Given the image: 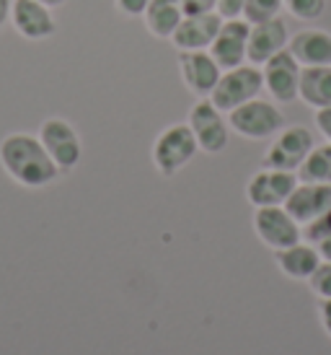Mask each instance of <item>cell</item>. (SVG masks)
<instances>
[{
	"label": "cell",
	"instance_id": "obj_15",
	"mask_svg": "<svg viewBox=\"0 0 331 355\" xmlns=\"http://www.w3.org/2000/svg\"><path fill=\"white\" fill-rule=\"evenodd\" d=\"M287 44H290L287 26H285V21L277 16V19L253 24L251 31H249V52H246V58H249L251 65H264V62L269 58H274L277 52L287 50Z\"/></svg>",
	"mask_w": 331,
	"mask_h": 355
},
{
	"label": "cell",
	"instance_id": "obj_29",
	"mask_svg": "<svg viewBox=\"0 0 331 355\" xmlns=\"http://www.w3.org/2000/svg\"><path fill=\"white\" fill-rule=\"evenodd\" d=\"M316 128H319V132L331 143V107L316 109Z\"/></svg>",
	"mask_w": 331,
	"mask_h": 355
},
{
	"label": "cell",
	"instance_id": "obj_3",
	"mask_svg": "<svg viewBox=\"0 0 331 355\" xmlns=\"http://www.w3.org/2000/svg\"><path fill=\"white\" fill-rule=\"evenodd\" d=\"M228 125L241 138L267 140L274 138L285 128V114L280 112L277 104L256 96V99L246 101L233 112H228Z\"/></svg>",
	"mask_w": 331,
	"mask_h": 355
},
{
	"label": "cell",
	"instance_id": "obj_33",
	"mask_svg": "<svg viewBox=\"0 0 331 355\" xmlns=\"http://www.w3.org/2000/svg\"><path fill=\"white\" fill-rule=\"evenodd\" d=\"M39 3H44L47 8H57V6H62V3H68V0H39Z\"/></svg>",
	"mask_w": 331,
	"mask_h": 355
},
{
	"label": "cell",
	"instance_id": "obj_20",
	"mask_svg": "<svg viewBox=\"0 0 331 355\" xmlns=\"http://www.w3.org/2000/svg\"><path fill=\"white\" fill-rule=\"evenodd\" d=\"M298 99H303L313 109L331 107V65H316V68L301 70Z\"/></svg>",
	"mask_w": 331,
	"mask_h": 355
},
{
	"label": "cell",
	"instance_id": "obj_16",
	"mask_svg": "<svg viewBox=\"0 0 331 355\" xmlns=\"http://www.w3.org/2000/svg\"><path fill=\"white\" fill-rule=\"evenodd\" d=\"M290 213L301 226L316 220L331 207V184H316V182H298L292 195L285 202Z\"/></svg>",
	"mask_w": 331,
	"mask_h": 355
},
{
	"label": "cell",
	"instance_id": "obj_26",
	"mask_svg": "<svg viewBox=\"0 0 331 355\" xmlns=\"http://www.w3.org/2000/svg\"><path fill=\"white\" fill-rule=\"evenodd\" d=\"M244 6H246V0H217L215 10H217L223 19H244Z\"/></svg>",
	"mask_w": 331,
	"mask_h": 355
},
{
	"label": "cell",
	"instance_id": "obj_19",
	"mask_svg": "<svg viewBox=\"0 0 331 355\" xmlns=\"http://www.w3.org/2000/svg\"><path fill=\"white\" fill-rule=\"evenodd\" d=\"M184 16L186 13L181 8V0H150L145 13H143V21H145V29L153 37L171 40Z\"/></svg>",
	"mask_w": 331,
	"mask_h": 355
},
{
	"label": "cell",
	"instance_id": "obj_12",
	"mask_svg": "<svg viewBox=\"0 0 331 355\" xmlns=\"http://www.w3.org/2000/svg\"><path fill=\"white\" fill-rule=\"evenodd\" d=\"M179 70H181L184 86L199 99H210V94L223 76V68L215 62L210 50L179 52Z\"/></svg>",
	"mask_w": 331,
	"mask_h": 355
},
{
	"label": "cell",
	"instance_id": "obj_2",
	"mask_svg": "<svg viewBox=\"0 0 331 355\" xmlns=\"http://www.w3.org/2000/svg\"><path fill=\"white\" fill-rule=\"evenodd\" d=\"M264 89V73L259 70V65L244 62L233 70H223V76L217 80V86L210 94V101L220 112H233L246 101L256 99Z\"/></svg>",
	"mask_w": 331,
	"mask_h": 355
},
{
	"label": "cell",
	"instance_id": "obj_24",
	"mask_svg": "<svg viewBox=\"0 0 331 355\" xmlns=\"http://www.w3.org/2000/svg\"><path fill=\"white\" fill-rule=\"evenodd\" d=\"M303 239H308L313 247H319L321 241L331 239V207L323 213V216H319L316 220H311V223L303 226Z\"/></svg>",
	"mask_w": 331,
	"mask_h": 355
},
{
	"label": "cell",
	"instance_id": "obj_22",
	"mask_svg": "<svg viewBox=\"0 0 331 355\" xmlns=\"http://www.w3.org/2000/svg\"><path fill=\"white\" fill-rule=\"evenodd\" d=\"M283 8H285L283 0H246L244 19L253 26V24H262V21L277 19Z\"/></svg>",
	"mask_w": 331,
	"mask_h": 355
},
{
	"label": "cell",
	"instance_id": "obj_32",
	"mask_svg": "<svg viewBox=\"0 0 331 355\" xmlns=\"http://www.w3.org/2000/svg\"><path fill=\"white\" fill-rule=\"evenodd\" d=\"M316 249L321 252L323 259H329V262H331V239H326V241H321V244H319V247H316Z\"/></svg>",
	"mask_w": 331,
	"mask_h": 355
},
{
	"label": "cell",
	"instance_id": "obj_13",
	"mask_svg": "<svg viewBox=\"0 0 331 355\" xmlns=\"http://www.w3.org/2000/svg\"><path fill=\"white\" fill-rule=\"evenodd\" d=\"M223 16L217 10L210 13H186L179 29L174 31V47L179 52H195V50H210V44L215 42L217 31L223 26Z\"/></svg>",
	"mask_w": 331,
	"mask_h": 355
},
{
	"label": "cell",
	"instance_id": "obj_23",
	"mask_svg": "<svg viewBox=\"0 0 331 355\" xmlns=\"http://www.w3.org/2000/svg\"><path fill=\"white\" fill-rule=\"evenodd\" d=\"M283 3H285V8L301 21L321 19L323 10H326V0H283Z\"/></svg>",
	"mask_w": 331,
	"mask_h": 355
},
{
	"label": "cell",
	"instance_id": "obj_25",
	"mask_svg": "<svg viewBox=\"0 0 331 355\" xmlns=\"http://www.w3.org/2000/svg\"><path fill=\"white\" fill-rule=\"evenodd\" d=\"M308 286L319 298H331V262L323 259L321 265L316 267V272L308 277Z\"/></svg>",
	"mask_w": 331,
	"mask_h": 355
},
{
	"label": "cell",
	"instance_id": "obj_28",
	"mask_svg": "<svg viewBox=\"0 0 331 355\" xmlns=\"http://www.w3.org/2000/svg\"><path fill=\"white\" fill-rule=\"evenodd\" d=\"M217 0H181V8L184 13H210L215 10Z\"/></svg>",
	"mask_w": 331,
	"mask_h": 355
},
{
	"label": "cell",
	"instance_id": "obj_30",
	"mask_svg": "<svg viewBox=\"0 0 331 355\" xmlns=\"http://www.w3.org/2000/svg\"><path fill=\"white\" fill-rule=\"evenodd\" d=\"M319 319H321L323 332L331 337V298H321V304H319Z\"/></svg>",
	"mask_w": 331,
	"mask_h": 355
},
{
	"label": "cell",
	"instance_id": "obj_27",
	"mask_svg": "<svg viewBox=\"0 0 331 355\" xmlns=\"http://www.w3.org/2000/svg\"><path fill=\"white\" fill-rule=\"evenodd\" d=\"M147 3H150V0H114L117 10L125 13V16H143L147 8Z\"/></svg>",
	"mask_w": 331,
	"mask_h": 355
},
{
	"label": "cell",
	"instance_id": "obj_8",
	"mask_svg": "<svg viewBox=\"0 0 331 355\" xmlns=\"http://www.w3.org/2000/svg\"><path fill=\"white\" fill-rule=\"evenodd\" d=\"M39 140L42 146L47 148L49 156H52V161L57 164L60 171H70V168H75L80 164L83 146H80L75 128L70 125L68 119H60V117L44 119L39 128Z\"/></svg>",
	"mask_w": 331,
	"mask_h": 355
},
{
	"label": "cell",
	"instance_id": "obj_5",
	"mask_svg": "<svg viewBox=\"0 0 331 355\" xmlns=\"http://www.w3.org/2000/svg\"><path fill=\"white\" fill-rule=\"evenodd\" d=\"M186 125L195 132L199 150L215 156V153H223L228 148V130H231V125L225 119V112H220L210 99H199L195 107L189 109Z\"/></svg>",
	"mask_w": 331,
	"mask_h": 355
},
{
	"label": "cell",
	"instance_id": "obj_10",
	"mask_svg": "<svg viewBox=\"0 0 331 355\" xmlns=\"http://www.w3.org/2000/svg\"><path fill=\"white\" fill-rule=\"evenodd\" d=\"M298 174L295 171H277V168H267L256 171L249 179L246 187V198L253 207H272V205H285L287 198L292 195V189L298 187Z\"/></svg>",
	"mask_w": 331,
	"mask_h": 355
},
{
	"label": "cell",
	"instance_id": "obj_21",
	"mask_svg": "<svg viewBox=\"0 0 331 355\" xmlns=\"http://www.w3.org/2000/svg\"><path fill=\"white\" fill-rule=\"evenodd\" d=\"M301 182H316V184H331V143L313 146L311 153L305 156L301 168L295 171Z\"/></svg>",
	"mask_w": 331,
	"mask_h": 355
},
{
	"label": "cell",
	"instance_id": "obj_17",
	"mask_svg": "<svg viewBox=\"0 0 331 355\" xmlns=\"http://www.w3.org/2000/svg\"><path fill=\"white\" fill-rule=\"evenodd\" d=\"M287 50L301 62V68L331 65V34L323 29H303L290 37Z\"/></svg>",
	"mask_w": 331,
	"mask_h": 355
},
{
	"label": "cell",
	"instance_id": "obj_9",
	"mask_svg": "<svg viewBox=\"0 0 331 355\" xmlns=\"http://www.w3.org/2000/svg\"><path fill=\"white\" fill-rule=\"evenodd\" d=\"M301 62L292 58L290 50L277 52L262 65L264 89L269 91L274 101L290 104L298 99V91H301Z\"/></svg>",
	"mask_w": 331,
	"mask_h": 355
},
{
	"label": "cell",
	"instance_id": "obj_18",
	"mask_svg": "<svg viewBox=\"0 0 331 355\" xmlns=\"http://www.w3.org/2000/svg\"><path fill=\"white\" fill-rule=\"evenodd\" d=\"M274 259H277V267L285 277L290 280H308V277L316 272V267L323 262L321 252L313 247L311 241H298L287 249H280L274 252Z\"/></svg>",
	"mask_w": 331,
	"mask_h": 355
},
{
	"label": "cell",
	"instance_id": "obj_7",
	"mask_svg": "<svg viewBox=\"0 0 331 355\" xmlns=\"http://www.w3.org/2000/svg\"><path fill=\"white\" fill-rule=\"evenodd\" d=\"M311 148L313 135L308 128H301V125L283 128L264 153V166L277 168V171H298L305 156L311 153Z\"/></svg>",
	"mask_w": 331,
	"mask_h": 355
},
{
	"label": "cell",
	"instance_id": "obj_6",
	"mask_svg": "<svg viewBox=\"0 0 331 355\" xmlns=\"http://www.w3.org/2000/svg\"><path fill=\"white\" fill-rule=\"evenodd\" d=\"M253 231L264 247L274 249H287L292 244H298L303 239V228L295 218L287 213L285 205H272V207H256L253 213Z\"/></svg>",
	"mask_w": 331,
	"mask_h": 355
},
{
	"label": "cell",
	"instance_id": "obj_31",
	"mask_svg": "<svg viewBox=\"0 0 331 355\" xmlns=\"http://www.w3.org/2000/svg\"><path fill=\"white\" fill-rule=\"evenodd\" d=\"M10 6H13L10 0H0V26L10 19Z\"/></svg>",
	"mask_w": 331,
	"mask_h": 355
},
{
	"label": "cell",
	"instance_id": "obj_4",
	"mask_svg": "<svg viewBox=\"0 0 331 355\" xmlns=\"http://www.w3.org/2000/svg\"><path fill=\"white\" fill-rule=\"evenodd\" d=\"M197 138L186 122H176L161 132L153 143V164L163 177H176L197 156Z\"/></svg>",
	"mask_w": 331,
	"mask_h": 355
},
{
	"label": "cell",
	"instance_id": "obj_11",
	"mask_svg": "<svg viewBox=\"0 0 331 355\" xmlns=\"http://www.w3.org/2000/svg\"><path fill=\"white\" fill-rule=\"evenodd\" d=\"M249 31L251 24L246 19H225L215 42L210 44V55L223 70H233L244 65L249 52Z\"/></svg>",
	"mask_w": 331,
	"mask_h": 355
},
{
	"label": "cell",
	"instance_id": "obj_14",
	"mask_svg": "<svg viewBox=\"0 0 331 355\" xmlns=\"http://www.w3.org/2000/svg\"><path fill=\"white\" fill-rule=\"evenodd\" d=\"M10 21L21 37L26 40H47L55 34L57 24L52 16V8H47L39 0H13L10 6Z\"/></svg>",
	"mask_w": 331,
	"mask_h": 355
},
{
	"label": "cell",
	"instance_id": "obj_1",
	"mask_svg": "<svg viewBox=\"0 0 331 355\" xmlns=\"http://www.w3.org/2000/svg\"><path fill=\"white\" fill-rule=\"evenodd\" d=\"M0 164L8 171L13 182L24 187H47L60 177L57 164L52 161L47 148L42 146L39 135L34 138L29 132H13L0 143Z\"/></svg>",
	"mask_w": 331,
	"mask_h": 355
}]
</instances>
